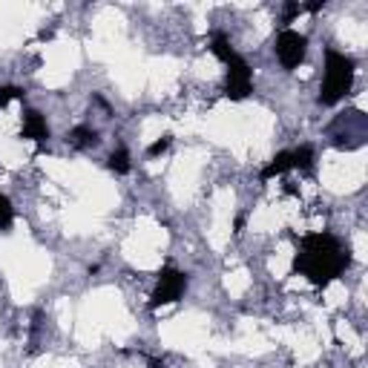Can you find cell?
I'll use <instances>...</instances> for the list:
<instances>
[{"instance_id":"1","label":"cell","mask_w":368,"mask_h":368,"mask_svg":"<svg viewBox=\"0 0 368 368\" xmlns=\"http://www.w3.org/2000/svg\"><path fill=\"white\" fill-rule=\"evenodd\" d=\"M351 265V253L331 233H308L299 239L294 256V274H302L311 285L325 288Z\"/></svg>"},{"instance_id":"2","label":"cell","mask_w":368,"mask_h":368,"mask_svg":"<svg viewBox=\"0 0 368 368\" xmlns=\"http://www.w3.org/2000/svg\"><path fill=\"white\" fill-rule=\"evenodd\" d=\"M354 87V58H348L345 52L328 50L325 52V78L323 89H319V104L334 107L340 104L345 95Z\"/></svg>"},{"instance_id":"3","label":"cell","mask_w":368,"mask_h":368,"mask_svg":"<svg viewBox=\"0 0 368 368\" xmlns=\"http://www.w3.org/2000/svg\"><path fill=\"white\" fill-rule=\"evenodd\" d=\"M187 291V274H182L179 268H162L158 270V282H155V291L150 296V308H162V305H173V302H179Z\"/></svg>"},{"instance_id":"4","label":"cell","mask_w":368,"mask_h":368,"mask_svg":"<svg viewBox=\"0 0 368 368\" xmlns=\"http://www.w3.org/2000/svg\"><path fill=\"white\" fill-rule=\"evenodd\" d=\"M228 78H225V95L230 101H245L253 92V69L242 55H233L228 63Z\"/></svg>"},{"instance_id":"5","label":"cell","mask_w":368,"mask_h":368,"mask_svg":"<svg viewBox=\"0 0 368 368\" xmlns=\"http://www.w3.org/2000/svg\"><path fill=\"white\" fill-rule=\"evenodd\" d=\"M277 61L282 63L285 69H296L302 61H305V52H308V38L299 35L296 29H282L277 35Z\"/></svg>"},{"instance_id":"6","label":"cell","mask_w":368,"mask_h":368,"mask_svg":"<svg viewBox=\"0 0 368 368\" xmlns=\"http://www.w3.org/2000/svg\"><path fill=\"white\" fill-rule=\"evenodd\" d=\"M21 138L38 141V144H43L46 138H50V127H46V118L38 113V109H26V113H23V130H21Z\"/></svg>"},{"instance_id":"7","label":"cell","mask_w":368,"mask_h":368,"mask_svg":"<svg viewBox=\"0 0 368 368\" xmlns=\"http://www.w3.org/2000/svg\"><path fill=\"white\" fill-rule=\"evenodd\" d=\"M67 141L72 144V147H78V150H89V147H95V144L101 141V136H98V130H92V127L81 124V127H75V130L67 136Z\"/></svg>"},{"instance_id":"8","label":"cell","mask_w":368,"mask_h":368,"mask_svg":"<svg viewBox=\"0 0 368 368\" xmlns=\"http://www.w3.org/2000/svg\"><path fill=\"white\" fill-rule=\"evenodd\" d=\"M288 170H294V164H291V153H277L274 158H270V164L259 173L262 175V182H268V179H274V175H282V173H288Z\"/></svg>"},{"instance_id":"9","label":"cell","mask_w":368,"mask_h":368,"mask_svg":"<svg viewBox=\"0 0 368 368\" xmlns=\"http://www.w3.org/2000/svg\"><path fill=\"white\" fill-rule=\"evenodd\" d=\"M291 164H294V170H302V173H308L314 167V147L311 144H302V147L291 150Z\"/></svg>"},{"instance_id":"10","label":"cell","mask_w":368,"mask_h":368,"mask_svg":"<svg viewBox=\"0 0 368 368\" xmlns=\"http://www.w3.org/2000/svg\"><path fill=\"white\" fill-rule=\"evenodd\" d=\"M210 52L221 61V63H228L236 52H233V46H230V41H228V35H221V32H216L213 35V41H210Z\"/></svg>"},{"instance_id":"11","label":"cell","mask_w":368,"mask_h":368,"mask_svg":"<svg viewBox=\"0 0 368 368\" xmlns=\"http://www.w3.org/2000/svg\"><path fill=\"white\" fill-rule=\"evenodd\" d=\"M107 167L109 170H113L116 175H127V173H130V153H127V150H113V153H109V158H107Z\"/></svg>"},{"instance_id":"12","label":"cell","mask_w":368,"mask_h":368,"mask_svg":"<svg viewBox=\"0 0 368 368\" xmlns=\"http://www.w3.org/2000/svg\"><path fill=\"white\" fill-rule=\"evenodd\" d=\"M12 221H14V207H12L9 196L0 193V230H9Z\"/></svg>"},{"instance_id":"13","label":"cell","mask_w":368,"mask_h":368,"mask_svg":"<svg viewBox=\"0 0 368 368\" xmlns=\"http://www.w3.org/2000/svg\"><path fill=\"white\" fill-rule=\"evenodd\" d=\"M26 98V89L21 87H0V109H3L9 101H23Z\"/></svg>"},{"instance_id":"14","label":"cell","mask_w":368,"mask_h":368,"mask_svg":"<svg viewBox=\"0 0 368 368\" xmlns=\"http://www.w3.org/2000/svg\"><path fill=\"white\" fill-rule=\"evenodd\" d=\"M170 141H173V136H162L158 141H153L150 147H147V155H162V153H167V147H170Z\"/></svg>"},{"instance_id":"15","label":"cell","mask_w":368,"mask_h":368,"mask_svg":"<svg viewBox=\"0 0 368 368\" xmlns=\"http://www.w3.org/2000/svg\"><path fill=\"white\" fill-rule=\"evenodd\" d=\"M296 14H302V3H288V6H285V18H282V21H285V23H291V21L296 18Z\"/></svg>"},{"instance_id":"16","label":"cell","mask_w":368,"mask_h":368,"mask_svg":"<svg viewBox=\"0 0 368 368\" xmlns=\"http://www.w3.org/2000/svg\"><path fill=\"white\" fill-rule=\"evenodd\" d=\"M242 228H245V216H239L236 219V233H242Z\"/></svg>"},{"instance_id":"17","label":"cell","mask_w":368,"mask_h":368,"mask_svg":"<svg viewBox=\"0 0 368 368\" xmlns=\"http://www.w3.org/2000/svg\"><path fill=\"white\" fill-rule=\"evenodd\" d=\"M147 365H150V368H164V362H162V360H150Z\"/></svg>"}]
</instances>
